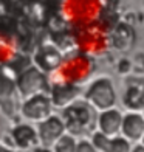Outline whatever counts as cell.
<instances>
[{
    "instance_id": "6da1fadb",
    "label": "cell",
    "mask_w": 144,
    "mask_h": 152,
    "mask_svg": "<svg viewBox=\"0 0 144 152\" xmlns=\"http://www.w3.org/2000/svg\"><path fill=\"white\" fill-rule=\"evenodd\" d=\"M62 120L65 123L67 132L71 134L73 137H84L85 134H88L93 129V126H96V110L88 104L85 99H78L73 104L67 106L62 110Z\"/></svg>"
},
{
    "instance_id": "7a4b0ae2",
    "label": "cell",
    "mask_w": 144,
    "mask_h": 152,
    "mask_svg": "<svg viewBox=\"0 0 144 152\" xmlns=\"http://www.w3.org/2000/svg\"><path fill=\"white\" fill-rule=\"evenodd\" d=\"M84 99L98 113L113 109L116 104V90L112 79L107 76H99V78L93 79L85 88Z\"/></svg>"
},
{
    "instance_id": "3957f363",
    "label": "cell",
    "mask_w": 144,
    "mask_h": 152,
    "mask_svg": "<svg viewBox=\"0 0 144 152\" xmlns=\"http://www.w3.org/2000/svg\"><path fill=\"white\" fill-rule=\"evenodd\" d=\"M51 110H53L51 98L45 92L33 95L30 98L23 99L22 104H20V115L26 121L36 123V124H39L40 121H44L50 115H53Z\"/></svg>"
},
{
    "instance_id": "277c9868",
    "label": "cell",
    "mask_w": 144,
    "mask_h": 152,
    "mask_svg": "<svg viewBox=\"0 0 144 152\" xmlns=\"http://www.w3.org/2000/svg\"><path fill=\"white\" fill-rule=\"evenodd\" d=\"M20 104L22 98L19 95L16 79L0 75V110L12 118L17 112H20Z\"/></svg>"
},
{
    "instance_id": "5b68a950",
    "label": "cell",
    "mask_w": 144,
    "mask_h": 152,
    "mask_svg": "<svg viewBox=\"0 0 144 152\" xmlns=\"http://www.w3.org/2000/svg\"><path fill=\"white\" fill-rule=\"evenodd\" d=\"M36 127H37L40 146H45V148H53L67 134L65 123L60 115H50L44 121H40Z\"/></svg>"
},
{
    "instance_id": "8992f818",
    "label": "cell",
    "mask_w": 144,
    "mask_h": 152,
    "mask_svg": "<svg viewBox=\"0 0 144 152\" xmlns=\"http://www.w3.org/2000/svg\"><path fill=\"white\" fill-rule=\"evenodd\" d=\"M122 106L130 112H143L144 110V78L129 76L124 81Z\"/></svg>"
},
{
    "instance_id": "52a82bcc",
    "label": "cell",
    "mask_w": 144,
    "mask_h": 152,
    "mask_svg": "<svg viewBox=\"0 0 144 152\" xmlns=\"http://www.w3.org/2000/svg\"><path fill=\"white\" fill-rule=\"evenodd\" d=\"M16 82H17V90H19L22 101L33 95L42 93L45 88V84H47L44 73L37 70V68H30V70L23 72L16 79Z\"/></svg>"
},
{
    "instance_id": "ba28073f",
    "label": "cell",
    "mask_w": 144,
    "mask_h": 152,
    "mask_svg": "<svg viewBox=\"0 0 144 152\" xmlns=\"http://www.w3.org/2000/svg\"><path fill=\"white\" fill-rule=\"evenodd\" d=\"M11 138L14 143V148L19 151H30V149H36L39 146V134H37V127L31 126V124H17L12 127L11 130Z\"/></svg>"
},
{
    "instance_id": "9c48e42d",
    "label": "cell",
    "mask_w": 144,
    "mask_h": 152,
    "mask_svg": "<svg viewBox=\"0 0 144 152\" xmlns=\"http://www.w3.org/2000/svg\"><path fill=\"white\" fill-rule=\"evenodd\" d=\"M92 143L95 144L98 152H132L133 149L132 143L122 135L110 138L99 132L98 129L92 134Z\"/></svg>"
},
{
    "instance_id": "30bf717a",
    "label": "cell",
    "mask_w": 144,
    "mask_h": 152,
    "mask_svg": "<svg viewBox=\"0 0 144 152\" xmlns=\"http://www.w3.org/2000/svg\"><path fill=\"white\" fill-rule=\"evenodd\" d=\"M121 135L130 143H141L144 138V115L143 112H130L122 116Z\"/></svg>"
},
{
    "instance_id": "8fae6325",
    "label": "cell",
    "mask_w": 144,
    "mask_h": 152,
    "mask_svg": "<svg viewBox=\"0 0 144 152\" xmlns=\"http://www.w3.org/2000/svg\"><path fill=\"white\" fill-rule=\"evenodd\" d=\"M122 116H124V113H121L116 107L99 112L98 120H96V129L110 138L118 137V135H121Z\"/></svg>"
},
{
    "instance_id": "7c38bea8",
    "label": "cell",
    "mask_w": 144,
    "mask_h": 152,
    "mask_svg": "<svg viewBox=\"0 0 144 152\" xmlns=\"http://www.w3.org/2000/svg\"><path fill=\"white\" fill-rule=\"evenodd\" d=\"M79 95L81 90L76 86H71V84H57L51 88L50 92V98L53 102V107L64 110L67 106L73 104L74 101L79 99Z\"/></svg>"
},
{
    "instance_id": "4fadbf2b",
    "label": "cell",
    "mask_w": 144,
    "mask_h": 152,
    "mask_svg": "<svg viewBox=\"0 0 144 152\" xmlns=\"http://www.w3.org/2000/svg\"><path fill=\"white\" fill-rule=\"evenodd\" d=\"M76 144H78L76 137H73L71 134L67 132L53 146V152H76Z\"/></svg>"
},
{
    "instance_id": "5bb4252c",
    "label": "cell",
    "mask_w": 144,
    "mask_h": 152,
    "mask_svg": "<svg viewBox=\"0 0 144 152\" xmlns=\"http://www.w3.org/2000/svg\"><path fill=\"white\" fill-rule=\"evenodd\" d=\"M76 152H98V151H96L92 140L81 138V140H78V144H76Z\"/></svg>"
},
{
    "instance_id": "9a60e30c",
    "label": "cell",
    "mask_w": 144,
    "mask_h": 152,
    "mask_svg": "<svg viewBox=\"0 0 144 152\" xmlns=\"http://www.w3.org/2000/svg\"><path fill=\"white\" fill-rule=\"evenodd\" d=\"M0 152H19V149L9 148V146H6L5 143H0Z\"/></svg>"
},
{
    "instance_id": "2e32d148",
    "label": "cell",
    "mask_w": 144,
    "mask_h": 152,
    "mask_svg": "<svg viewBox=\"0 0 144 152\" xmlns=\"http://www.w3.org/2000/svg\"><path fill=\"white\" fill-rule=\"evenodd\" d=\"M33 152H53V148H45V146H39L36 149H33Z\"/></svg>"
},
{
    "instance_id": "e0dca14e",
    "label": "cell",
    "mask_w": 144,
    "mask_h": 152,
    "mask_svg": "<svg viewBox=\"0 0 144 152\" xmlns=\"http://www.w3.org/2000/svg\"><path fill=\"white\" fill-rule=\"evenodd\" d=\"M132 152H144V144L143 143H136L133 146V149H132Z\"/></svg>"
},
{
    "instance_id": "ac0fdd59",
    "label": "cell",
    "mask_w": 144,
    "mask_h": 152,
    "mask_svg": "<svg viewBox=\"0 0 144 152\" xmlns=\"http://www.w3.org/2000/svg\"><path fill=\"white\" fill-rule=\"evenodd\" d=\"M141 143H143V144H144V138H143V141H141Z\"/></svg>"
},
{
    "instance_id": "d6986e66",
    "label": "cell",
    "mask_w": 144,
    "mask_h": 152,
    "mask_svg": "<svg viewBox=\"0 0 144 152\" xmlns=\"http://www.w3.org/2000/svg\"><path fill=\"white\" fill-rule=\"evenodd\" d=\"M143 115H144V110H143Z\"/></svg>"
}]
</instances>
